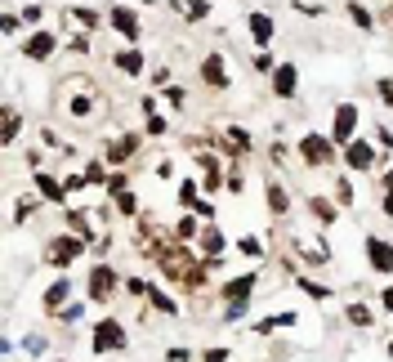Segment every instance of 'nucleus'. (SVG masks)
Here are the masks:
<instances>
[{
    "instance_id": "f257e3e1",
    "label": "nucleus",
    "mask_w": 393,
    "mask_h": 362,
    "mask_svg": "<svg viewBox=\"0 0 393 362\" xmlns=\"http://www.w3.org/2000/svg\"><path fill=\"white\" fill-rule=\"evenodd\" d=\"M148 255L157 260V269H161L165 278L183 282V287H196V282L205 278V269H210L205 260H192V255L183 251L179 242H170V246H148Z\"/></svg>"
},
{
    "instance_id": "f03ea898",
    "label": "nucleus",
    "mask_w": 393,
    "mask_h": 362,
    "mask_svg": "<svg viewBox=\"0 0 393 362\" xmlns=\"http://www.w3.org/2000/svg\"><path fill=\"white\" fill-rule=\"evenodd\" d=\"M85 255V237L77 233H63V237H50L41 251V260L50 264V269H72V260H81Z\"/></svg>"
},
{
    "instance_id": "7ed1b4c3",
    "label": "nucleus",
    "mask_w": 393,
    "mask_h": 362,
    "mask_svg": "<svg viewBox=\"0 0 393 362\" xmlns=\"http://www.w3.org/2000/svg\"><path fill=\"white\" fill-rule=\"evenodd\" d=\"M125 345H130V336L117 318H103L94 327V336H90V349H94V354H121Z\"/></svg>"
},
{
    "instance_id": "20e7f679",
    "label": "nucleus",
    "mask_w": 393,
    "mask_h": 362,
    "mask_svg": "<svg viewBox=\"0 0 393 362\" xmlns=\"http://www.w3.org/2000/svg\"><path fill=\"white\" fill-rule=\"evenodd\" d=\"M299 157H304V166H331L335 161V139H326V135H304L299 139Z\"/></svg>"
},
{
    "instance_id": "39448f33",
    "label": "nucleus",
    "mask_w": 393,
    "mask_h": 362,
    "mask_svg": "<svg viewBox=\"0 0 393 362\" xmlns=\"http://www.w3.org/2000/svg\"><path fill=\"white\" fill-rule=\"evenodd\" d=\"M358 121H362L358 103H340V108H335V121H331V139H335V144H353Z\"/></svg>"
},
{
    "instance_id": "423d86ee",
    "label": "nucleus",
    "mask_w": 393,
    "mask_h": 362,
    "mask_svg": "<svg viewBox=\"0 0 393 362\" xmlns=\"http://www.w3.org/2000/svg\"><path fill=\"white\" fill-rule=\"evenodd\" d=\"M85 291H90V300H94V304H108V300H112V291H117V273H112L108 264H94V269H90Z\"/></svg>"
},
{
    "instance_id": "0eeeda50",
    "label": "nucleus",
    "mask_w": 393,
    "mask_h": 362,
    "mask_svg": "<svg viewBox=\"0 0 393 362\" xmlns=\"http://www.w3.org/2000/svg\"><path fill=\"white\" fill-rule=\"evenodd\" d=\"M367 264L376 273H385V278H393V242H385V237H367Z\"/></svg>"
},
{
    "instance_id": "6e6552de",
    "label": "nucleus",
    "mask_w": 393,
    "mask_h": 362,
    "mask_svg": "<svg viewBox=\"0 0 393 362\" xmlns=\"http://www.w3.org/2000/svg\"><path fill=\"white\" fill-rule=\"evenodd\" d=\"M54 50H59V36H54V32H32L23 41V59H32V63H45Z\"/></svg>"
},
{
    "instance_id": "1a4fd4ad",
    "label": "nucleus",
    "mask_w": 393,
    "mask_h": 362,
    "mask_svg": "<svg viewBox=\"0 0 393 362\" xmlns=\"http://www.w3.org/2000/svg\"><path fill=\"white\" fill-rule=\"evenodd\" d=\"M108 23H112V27H117V32H121V36H125V41H130V45H139V14H134V9H130V5H112V14H108Z\"/></svg>"
},
{
    "instance_id": "9d476101",
    "label": "nucleus",
    "mask_w": 393,
    "mask_h": 362,
    "mask_svg": "<svg viewBox=\"0 0 393 362\" xmlns=\"http://www.w3.org/2000/svg\"><path fill=\"white\" fill-rule=\"evenodd\" d=\"M223 233H219V224H205L201 228V255H205V264H210V269H219L223 264Z\"/></svg>"
},
{
    "instance_id": "9b49d317",
    "label": "nucleus",
    "mask_w": 393,
    "mask_h": 362,
    "mask_svg": "<svg viewBox=\"0 0 393 362\" xmlns=\"http://www.w3.org/2000/svg\"><path fill=\"white\" fill-rule=\"evenodd\" d=\"M201 81L210 90H228V63H223V54H205L201 59Z\"/></svg>"
},
{
    "instance_id": "f8f14e48",
    "label": "nucleus",
    "mask_w": 393,
    "mask_h": 362,
    "mask_svg": "<svg viewBox=\"0 0 393 362\" xmlns=\"http://www.w3.org/2000/svg\"><path fill=\"white\" fill-rule=\"evenodd\" d=\"M376 157H380V152L371 144H362V139L344 144V166H349V170H371V166H376Z\"/></svg>"
},
{
    "instance_id": "ddd939ff",
    "label": "nucleus",
    "mask_w": 393,
    "mask_h": 362,
    "mask_svg": "<svg viewBox=\"0 0 393 362\" xmlns=\"http://www.w3.org/2000/svg\"><path fill=\"white\" fill-rule=\"evenodd\" d=\"M295 90H299L295 63H282V68H273V94H277V99H295Z\"/></svg>"
},
{
    "instance_id": "4468645a",
    "label": "nucleus",
    "mask_w": 393,
    "mask_h": 362,
    "mask_svg": "<svg viewBox=\"0 0 393 362\" xmlns=\"http://www.w3.org/2000/svg\"><path fill=\"white\" fill-rule=\"evenodd\" d=\"M250 291H255V273H241V278H232L219 295H223V304H250Z\"/></svg>"
},
{
    "instance_id": "2eb2a0df",
    "label": "nucleus",
    "mask_w": 393,
    "mask_h": 362,
    "mask_svg": "<svg viewBox=\"0 0 393 362\" xmlns=\"http://www.w3.org/2000/svg\"><path fill=\"white\" fill-rule=\"evenodd\" d=\"M32 184L41 188V197H45V202H54V206H63V202H68V188H63V179L45 175V170H36V179H32Z\"/></svg>"
},
{
    "instance_id": "dca6fc26",
    "label": "nucleus",
    "mask_w": 393,
    "mask_h": 362,
    "mask_svg": "<svg viewBox=\"0 0 393 362\" xmlns=\"http://www.w3.org/2000/svg\"><path fill=\"white\" fill-rule=\"evenodd\" d=\"M103 152H108V166H125V161L139 152V135H121L117 144H108Z\"/></svg>"
},
{
    "instance_id": "f3484780",
    "label": "nucleus",
    "mask_w": 393,
    "mask_h": 362,
    "mask_svg": "<svg viewBox=\"0 0 393 362\" xmlns=\"http://www.w3.org/2000/svg\"><path fill=\"white\" fill-rule=\"evenodd\" d=\"M246 27H250V41H255V45H268V41H273V18L259 14V9H250V14H246Z\"/></svg>"
},
{
    "instance_id": "a211bd4d",
    "label": "nucleus",
    "mask_w": 393,
    "mask_h": 362,
    "mask_svg": "<svg viewBox=\"0 0 393 362\" xmlns=\"http://www.w3.org/2000/svg\"><path fill=\"white\" fill-rule=\"evenodd\" d=\"M223 148H228V157H246L255 144H250V135L241 126H228V130H223Z\"/></svg>"
},
{
    "instance_id": "6ab92c4d",
    "label": "nucleus",
    "mask_w": 393,
    "mask_h": 362,
    "mask_svg": "<svg viewBox=\"0 0 393 362\" xmlns=\"http://www.w3.org/2000/svg\"><path fill=\"white\" fill-rule=\"evenodd\" d=\"M112 63H117L125 76H143V50H139V45H130V50H117V59H112Z\"/></svg>"
},
{
    "instance_id": "aec40b11",
    "label": "nucleus",
    "mask_w": 393,
    "mask_h": 362,
    "mask_svg": "<svg viewBox=\"0 0 393 362\" xmlns=\"http://www.w3.org/2000/svg\"><path fill=\"white\" fill-rule=\"evenodd\" d=\"M68 295H72V282L68 278H59V282H54V287L50 291H45V313H63V304H68Z\"/></svg>"
},
{
    "instance_id": "412c9836",
    "label": "nucleus",
    "mask_w": 393,
    "mask_h": 362,
    "mask_svg": "<svg viewBox=\"0 0 393 362\" xmlns=\"http://www.w3.org/2000/svg\"><path fill=\"white\" fill-rule=\"evenodd\" d=\"M264 193H268V211H273V215H286V211H291V193H286L277 179H268Z\"/></svg>"
},
{
    "instance_id": "4be33fe9",
    "label": "nucleus",
    "mask_w": 393,
    "mask_h": 362,
    "mask_svg": "<svg viewBox=\"0 0 393 362\" xmlns=\"http://www.w3.org/2000/svg\"><path fill=\"white\" fill-rule=\"evenodd\" d=\"M196 161H201V188H205V193H214V188H219V161L205 157V152H196Z\"/></svg>"
},
{
    "instance_id": "5701e85b",
    "label": "nucleus",
    "mask_w": 393,
    "mask_h": 362,
    "mask_svg": "<svg viewBox=\"0 0 393 362\" xmlns=\"http://www.w3.org/2000/svg\"><path fill=\"white\" fill-rule=\"evenodd\" d=\"M308 211H313V219L317 224H335V202H326V197H308Z\"/></svg>"
},
{
    "instance_id": "b1692460",
    "label": "nucleus",
    "mask_w": 393,
    "mask_h": 362,
    "mask_svg": "<svg viewBox=\"0 0 393 362\" xmlns=\"http://www.w3.org/2000/svg\"><path fill=\"white\" fill-rule=\"evenodd\" d=\"M277 327H295V313H273V318L255 322V331H259V336H273Z\"/></svg>"
},
{
    "instance_id": "393cba45",
    "label": "nucleus",
    "mask_w": 393,
    "mask_h": 362,
    "mask_svg": "<svg viewBox=\"0 0 393 362\" xmlns=\"http://www.w3.org/2000/svg\"><path fill=\"white\" fill-rule=\"evenodd\" d=\"M188 237H201V219L196 215H183L179 224H174V242H188Z\"/></svg>"
},
{
    "instance_id": "a878e982",
    "label": "nucleus",
    "mask_w": 393,
    "mask_h": 362,
    "mask_svg": "<svg viewBox=\"0 0 393 362\" xmlns=\"http://www.w3.org/2000/svg\"><path fill=\"white\" fill-rule=\"evenodd\" d=\"M148 300H152V309H161V313H179V304H174L161 287H148Z\"/></svg>"
},
{
    "instance_id": "bb28decb",
    "label": "nucleus",
    "mask_w": 393,
    "mask_h": 362,
    "mask_svg": "<svg viewBox=\"0 0 393 362\" xmlns=\"http://www.w3.org/2000/svg\"><path fill=\"white\" fill-rule=\"evenodd\" d=\"M344 318H349L353 327H362V331L371 327V309H367V304H349V309H344Z\"/></svg>"
},
{
    "instance_id": "cd10ccee",
    "label": "nucleus",
    "mask_w": 393,
    "mask_h": 362,
    "mask_svg": "<svg viewBox=\"0 0 393 362\" xmlns=\"http://www.w3.org/2000/svg\"><path fill=\"white\" fill-rule=\"evenodd\" d=\"M112 202H117L121 215H139V197L130 193V188H125V193H112Z\"/></svg>"
},
{
    "instance_id": "c85d7f7f",
    "label": "nucleus",
    "mask_w": 393,
    "mask_h": 362,
    "mask_svg": "<svg viewBox=\"0 0 393 362\" xmlns=\"http://www.w3.org/2000/svg\"><path fill=\"white\" fill-rule=\"evenodd\" d=\"M68 228H72V233H77V237H85V242H90V237H94V228H90V219L81 215V211H72V215H68Z\"/></svg>"
},
{
    "instance_id": "c756f323",
    "label": "nucleus",
    "mask_w": 393,
    "mask_h": 362,
    "mask_svg": "<svg viewBox=\"0 0 393 362\" xmlns=\"http://www.w3.org/2000/svg\"><path fill=\"white\" fill-rule=\"evenodd\" d=\"M295 282H299V291L313 295V300H331V287H322V282H313V278H295Z\"/></svg>"
},
{
    "instance_id": "7c9ffc66",
    "label": "nucleus",
    "mask_w": 393,
    "mask_h": 362,
    "mask_svg": "<svg viewBox=\"0 0 393 362\" xmlns=\"http://www.w3.org/2000/svg\"><path fill=\"white\" fill-rule=\"evenodd\" d=\"M18 130H23V117H18L14 108H5V144H14V139H18Z\"/></svg>"
},
{
    "instance_id": "2f4dec72",
    "label": "nucleus",
    "mask_w": 393,
    "mask_h": 362,
    "mask_svg": "<svg viewBox=\"0 0 393 362\" xmlns=\"http://www.w3.org/2000/svg\"><path fill=\"white\" fill-rule=\"evenodd\" d=\"M237 251H241V255H250V260H259V255H264V242H259V237H241Z\"/></svg>"
},
{
    "instance_id": "473e14b6",
    "label": "nucleus",
    "mask_w": 393,
    "mask_h": 362,
    "mask_svg": "<svg viewBox=\"0 0 393 362\" xmlns=\"http://www.w3.org/2000/svg\"><path fill=\"white\" fill-rule=\"evenodd\" d=\"M205 14H210V5H205V0H188V9H183V18H188V23H201Z\"/></svg>"
},
{
    "instance_id": "72a5a7b5",
    "label": "nucleus",
    "mask_w": 393,
    "mask_h": 362,
    "mask_svg": "<svg viewBox=\"0 0 393 362\" xmlns=\"http://www.w3.org/2000/svg\"><path fill=\"white\" fill-rule=\"evenodd\" d=\"M85 179H90V188L108 184V170H103V161H90V166H85Z\"/></svg>"
},
{
    "instance_id": "f704fd0d",
    "label": "nucleus",
    "mask_w": 393,
    "mask_h": 362,
    "mask_svg": "<svg viewBox=\"0 0 393 362\" xmlns=\"http://www.w3.org/2000/svg\"><path fill=\"white\" fill-rule=\"evenodd\" d=\"M68 108H72V117H90V108H94V99H90V94H77V99H72Z\"/></svg>"
},
{
    "instance_id": "c9c22d12",
    "label": "nucleus",
    "mask_w": 393,
    "mask_h": 362,
    "mask_svg": "<svg viewBox=\"0 0 393 362\" xmlns=\"http://www.w3.org/2000/svg\"><path fill=\"white\" fill-rule=\"evenodd\" d=\"M353 197H358V193H353V184H349V179H340V184H335V206H349Z\"/></svg>"
},
{
    "instance_id": "e433bc0d",
    "label": "nucleus",
    "mask_w": 393,
    "mask_h": 362,
    "mask_svg": "<svg viewBox=\"0 0 393 362\" xmlns=\"http://www.w3.org/2000/svg\"><path fill=\"white\" fill-rule=\"evenodd\" d=\"M196 188H201V184H192V179H188V184H179V202H183V206H196V202H201V197H196Z\"/></svg>"
},
{
    "instance_id": "4c0bfd02",
    "label": "nucleus",
    "mask_w": 393,
    "mask_h": 362,
    "mask_svg": "<svg viewBox=\"0 0 393 362\" xmlns=\"http://www.w3.org/2000/svg\"><path fill=\"white\" fill-rule=\"evenodd\" d=\"M72 18H77V23H85V27H99V14H94V9H85V5L72 9Z\"/></svg>"
},
{
    "instance_id": "58836bf2",
    "label": "nucleus",
    "mask_w": 393,
    "mask_h": 362,
    "mask_svg": "<svg viewBox=\"0 0 393 362\" xmlns=\"http://www.w3.org/2000/svg\"><path fill=\"white\" fill-rule=\"evenodd\" d=\"M192 215H196V219H210V224H214V202H210V197H201V202L192 206Z\"/></svg>"
},
{
    "instance_id": "ea45409f",
    "label": "nucleus",
    "mask_w": 393,
    "mask_h": 362,
    "mask_svg": "<svg viewBox=\"0 0 393 362\" xmlns=\"http://www.w3.org/2000/svg\"><path fill=\"white\" fill-rule=\"evenodd\" d=\"M349 14H353V23H358L362 32H371V14H367L362 5H349Z\"/></svg>"
},
{
    "instance_id": "a19ab883",
    "label": "nucleus",
    "mask_w": 393,
    "mask_h": 362,
    "mask_svg": "<svg viewBox=\"0 0 393 362\" xmlns=\"http://www.w3.org/2000/svg\"><path fill=\"white\" fill-rule=\"evenodd\" d=\"M32 211H36V197H23V202H18V211H14V224H23Z\"/></svg>"
},
{
    "instance_id": "79ce46f5",
    "label": "nucleus",
    "mask_w": 393,
    "mask_h": 362,
    "mask_svg": "<svg viewBox=\"0 0 393 362\" xmlns=\"http://www.w3.org/2000/svg\"><path fill=\"white\" fill-rule=\"evenodd\" d=\"M228 358H232V354H228L223 345H219V349H205V354H201V362H228Z\"/></svg>"
},
{
    "instance_id": "37998d69",
    "label": "nucleus",
    "mask_w": 393,
    "mask_h": 362,
    "mask_svg": "<svg viewBox=\"0 0 393 362\" xmlns=\"http://www.w3.org/2000/svg\"><path fill=\"white\" fill-rule=\"evenodd\" d=\"M85 184H90L85 175H68V179H63V188H68V193H81V188H85Z\"/></svg>"
},
{
    "instance_id": "c03bdc74",
    "label": "nucleus",
    "mask_w": 393,
    "mask_h": 362,
    "mask_svg": "<svg viewBox=\"0 0 393 362\" xmlns=\"http://www.w3.org/2000/svg\"><path fill=\"white\" fill-rule=\"evenodd\" d=\"M376 90H380V99H385V103H389V108H393V76H385V81H380V85H376Z\"/></svg>"
},
{
    "instance_id": "a18cd8bd",
    "label": "nucleus",
    "mask_w": 393,
    "mask_h": 362,
    "mask_svg": "<svg viewBox=\"0 0 393 362\" xmlns=\"http://www.w3.org/2000/svg\"><path fill=\"white\" fill-rule=\"evenodd\" d=\"M68 50H72V54H85V50H90V36H72Z\"/></svg>"
},
{
    "instance_id": "49530a36",
    "label": "nucleus",
    "mask_w": 393,
    "mask_h": 362,
    "mask_svg": "<svg viewBox=\"0 0 393 362\" xmlns=\"http://www.w3.org/2000/svg\"><path fill=\"white\" fill-rule=\"evenodd\" d=\"M148 135H165V117H157V112H152V117H148Z\"/></svg>"
},
{
    "instance_id": "de8ad7c7",
    "label": "nucleus",
    "mask_w": 393,
    "mask_h": 362,
    "mask_svg": "<svg viewBox=\"0 0 393 362\" xmlns=\"http://www.w3.org/2000/svg\"><path fill=\"white\" fill-rule=\"evenodd\" d=\"M228 193H237V197L246 193V184H241V170H232V175H228Z\"/></svg>"
},
{
    "instance_id": "09e8293b",
    "label": "nucleus",
    "mask_w": 393,
    "mask_h": 362,
    "mask_svg": "<svg viewBox=\"0 0 393 362\" xmlns=\"http://www.w3.org/2000/svg\"><path fill=\"white\" fill-rule=\"evenodd\" d=\"M41 14H45L41 5H27V9H23V23H41Z\"/></svg>"
},
{
    "instance_id": "8fccbe9b",
    "label": "nucleus",
    "mask_w": 393,
    "mask_h": 362,
    "mask_svg": "<svg viewBox=\"0 0 393 362\" xmlns=\"http://www.w3.org/2000/svg\"><path fill=\"white\" fill-rule=\"evenodd\" d=\"M125 287H130V295H139V300H143V295H148V282H139V278H130Z\"/></svg>"
},
{
    "instance_id": "3c124183",
    "label": "nucleus",
    "mask_w": 393,
    "mask_h": 362,
    "mask_svg": "<svg viewBox=\"0 0 393 362\" xmlns=\"http://www.w3.org/2000/svg\"><path fill=\"white\" fill-rule=\"evenodd\" d=\"M255 68H259V72H273V54H264V50H259V59H255Z\"/></svg>"
},
{
    "instance_id": "603ef678",
    "label": "nucleus",
    "mask_w": 393,
    "mask_h": 362,
    "mask_svg": "<svg viewBox=\"0 0 393 362\" xmlns=\"http://www.w3.org/2000/svg\"><path fill=\"white\" fill-rule=\"evenodd\" d=\"M380 304H385V313H393V282H389L385 291H380Z\"/></svg>"
},
{
    "instance_id": "864d4df0",
    "label": "nucleus",
    "mask_w": 393,
    "mask_h": 362,
    "mask_svg": "<svg viewBox=\"0 0 393 362\" xmlns=\"http://www.w3.org/2000/svg\"><path fill=\"white\" fill-rule=\"evenodd\" d=\"M380 211H385V215L393 219V193H385V197H380Z\"/></svg>"
},
{
    "instance_id": "5fc2aeb1",
    "label": "nucleus",
    "mask_w": 393,
    "mask_h": 362,
    "mask_svg": "<svg viewBox=\"0 0 393 362\" xmlns=\"http://www.w3.org/2000/svg\"><path fill=\"white\" fill-rule=\"evenodd\" d=\"M380 144H385V148L393 152V135H389V126H380Z\"/></svg>"
},
{
    "instance_id": "6e6d98bb",
    "label": "nucleus",
    "mask_w": 393,
    "mask_h": 362,
    "mask_svg": "<svg viewBox=\"0 0 393 362\" xmlns=\"http://www.w3.org/2000/svg\"><path fill=\"white\" fill-rule=\"evenodd\" d=\"M380 188H385V193H393V166L385 170V184H380Z\"/></svg>"
},
{
    "instance_id": "4d7b16f0",
    "label": "nucleus",
    "mask_w": 393,
    "mask_h": 362,
    "mask_svg": "<svg viewBox=\"0 0 393 362\" xmlns=\"http://www.w3.org/2000/svg\"><path fill=\"white\" fill-rule=\"evenodd\" d=\"M389 358H393V340H389Z\"/></svg>"
}]
</instances>
